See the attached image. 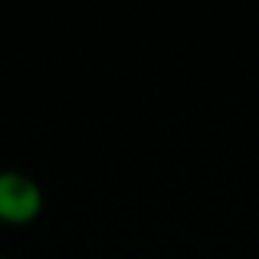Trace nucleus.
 Returning <instances> with one entry per match:
<instances>
[{
  "label": "nucleus",
  "instance_id": "nucleus-1",
  "mask_svg": "<svg viewBox=\"0 0 259 259\" xmlns=\"http://www.w3.org/2000/svg\"><path fill=\"white\" fill-rule=\"evenodd\" d=\"M46 207L39 181L17 167H0V223L4 227H30Z\"/></svg>",
  "mask_w": 259,
  "mask_h": 259
},
{
  "label": "nucleus",
  "instance_id": "nucleus-2",
  "mask_svg": "<svg viewBox=\"0 0 259 259\" xmlns=\"http://www.w3.org/2000/svg\"><path fill=\"white\" fill-rule=\"evenodd\" d=\"M0 259H7V256H4V253H0Z\"/></svg>",
  "mask_w": 259,
  "mask_h": 259
}]
</instances>
